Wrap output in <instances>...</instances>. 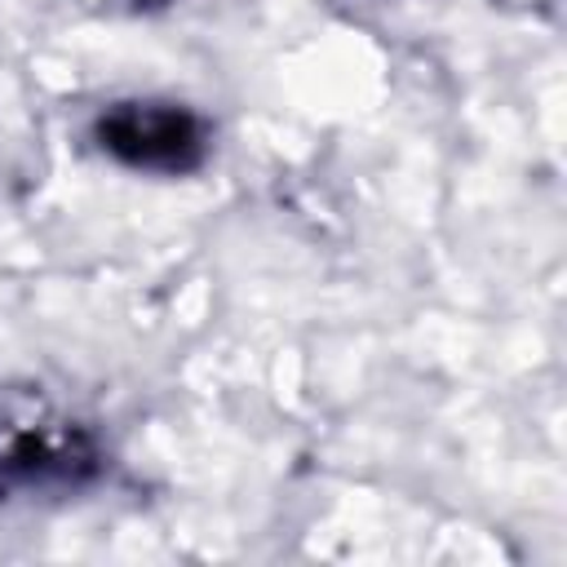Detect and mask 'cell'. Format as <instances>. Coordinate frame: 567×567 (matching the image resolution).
Returning a JSON list of instances; mask_svg holds the SVG:
<instances>
[{
  "mask_svg": "<svg viewBox=\"0 0 567 567\" xmlns=\"http://www.w3.org/2000/svg\"><path fill=\"white\" fill-rule=\"evenodd\" d=\"M97 137L111 155H120L124 164L137 168H164V173H182L199 159L204 137L199 124L177 111V106H155V102H128L115 106L97 120Z\"/></svg>",
  "mask_w": 567,
  "mask_h": 567,
  "instance_id": "obj_2",
  "label": "cell"
},
{
  "mask_svg": "<svg viewBox=\"0 0 567 567\" xmlns=\"http://www.w3.org/2000/svg\"><path fill=\"white\" fill-rule=\"evenodd\" d=\"M89 470H93V443L75 425L53 421L40 408L0 412V492L35 487L49 478H80Z\"/></svg>",
  "mask_w": 567,
  "mask_h": 567,
  "instance_id": "obj_1",
  "label": "cell"
}]
</instances>
